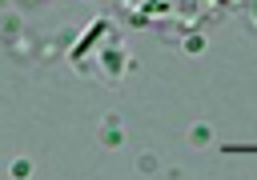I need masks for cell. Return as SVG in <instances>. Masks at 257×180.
<instances>
[{
  "label": "cell",
  "instance_id": "obj_7",
  "mask_svg": "<svg viewBox=\"0 0 257 180\" xmlns=\"http://www.w3.org/2000/svg\"><path fill=\"white\" fill-rule=\"evenodd\" d=\"M249 24H257V0L249 4Z\"/></svg>",
  "mask_w": 257,
  "mask_h": 180
},
{
  "label": "cell",
  "instance_id": "obj_4",
  "mask_svg": "<svg viewBox=\"0 0 257 180\" xmlns=\"http://www.w3.org/2000/svg\"><path fill=\"white\" fill-rule=\"evenodd\" d=\"M137 172H141V176H157V172H161V156L141 152V156H137Z\"/></svg>",
  "mask_w": 257,
  "mask_h": 180
},
{
  "label": "cell",
  "instance_id": "obj_5",
  "mask_svg": "<svg viewBox=\"0 0 257 180\" xmlns=\"http://www.w3.org/2000/svg\"><path fill=\"white\" fill-rule=\"evenodd\" d=\"M205 44H209V40H205L201 32H189V36H181V48H185L189 56H201V52H205Z\"/></svg>",
  "mask_w": 257,
  "mask_h": 180
},
{
  "label": "cell",
  "instance_id": "obj_3",
  "mask_svg": "<svg viewBox=\"0 0 257 180\" xmlns=\"http://www.w3.org/2000/svg\"><path fill=\"white\" fill-rule=\"evenodd\" d=\"M0 28H4V40H16V36L24 32V20H20L16 12H4V20H0Z\"/></svg>",
  "mask_w": 257,
  "mask_h": 180
},
{
  "label": "cell",
  "instance_id": "obj_1",
  "mask_svg": "<svg viewBox=\"0 0 257 180\" xmlns=\"http://www.w3.org/2000/svg\"><path fill=\"white\" fill-rule=\"evenodd\" d=\"M96 136H100L104 148H120V144H124V124H120V116L108 112V116L100 120V132H96Z\"/></svg>",
  "mask_w": 257,
  "mask_h": 180
},
{
  "label": "cell",
  "instance_id": "obj_6",
  "mask_svg": "<svg viewBox=\"0 0 257 180\" xmlns=\"http://www.w3.org/2000/svg\"><path fill=\"white\" fill-rule=\"evenodd\" d=\"M8 172H12V176H16V180H28V176H32V160H28V156H16V160H12V168H8Z\"/></svg>",
  "mask_w": 257,
  "mask_h": 180
},
{
  "label": "cell",
  "instance_id": "obj_2",
  "mask_svg": "<svg viewBox=\"0 0 257 180\" xmlns=\"http://www.w3.org/2000/svg\"><path fill=\"white\" fill-rule=\"evenodd\" d=\"M185 136H189V144H193V148H209V144H213V128H209L205 120L189 124V132H185Z\"/></svg>",
  "mask_w": 257,
  "mask_h": 180
}]
</instances>
